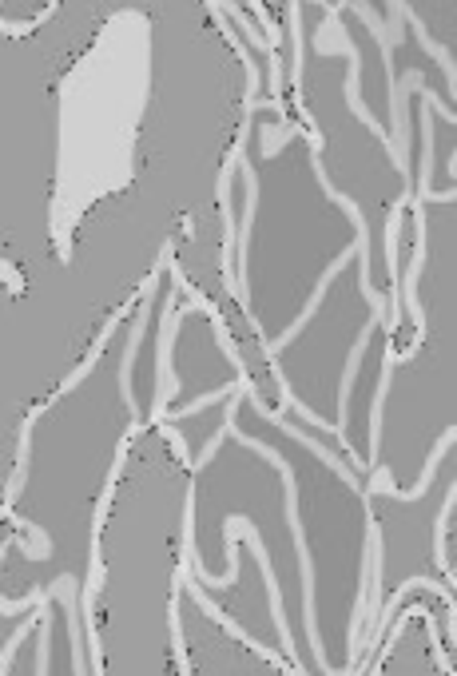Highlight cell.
Listing matches in <instances>:
<instances>
[{"instance_id":"6da1fadb","label":"cell","mask_w":457,"mask_h":676,"mask_svg":"<svg viewBox=\"0 0 457 676\" xmlns=\"http://www.w3.org/2000/svg\"><path fill=\"white\" fill-rule=\"evenodd\" d=\"M450 446H454V430H446V434L434 442V450H430V458H426V470H422V482H418L414 490H398V486L390 482V470H374V478H370V486H366V498L386 494V498H398V502H418V498L430 490V482H434V474H438L442 458L450 454Z\"/></svg>"},{"instance_id":"7a4b0ae2","label":"cell","mask_w":457,"mask_h":676,"mask_svg":"<svg viewBox=\"0 0 457 676\" xmlns=\"http://www.w3.org/2000/svg\"><path fill=\"white\" fill-rule=\"evenodd\" d=\"M450 509H454V490L446 494V506H442V513H438V521H434V561H438V569L446 573V585H454V561H450V549H446Z\"/></svg>"}]
</instances>
